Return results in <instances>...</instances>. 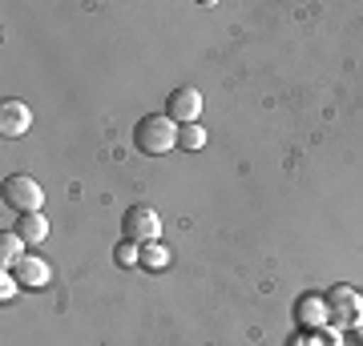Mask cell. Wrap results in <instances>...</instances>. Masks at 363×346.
Listing matches in <instances>:
<instances>
[{"instance_id":"obj_13","label":"cell","mask_w":363,"mask_h":346,"mask_svg":"<svg viewBox=\"0 0 363 346\" xmlns=\"http://www.w3.org/2000/svg\"><path fill=\"white\" fill-rule=\"evenodd\" d=\"M202 145H206L202 125H178V149H202Z\"/></svg>"},{"instance_id":"obj_6","label":"cell","mask_w":363,"mask_h":346,"mask_svg":"<svg viewBox=\"0 0 363 346\" xmlns=\"http://www.w3.org/2000/svg\"><path fill=\"white\" fill-rule=\"evenodd\" d=\"M295 322L298 330H327L331 318H327V294H298L295 298Z\"/></svg>"},{"instance_id":"obj_2","label":"cell","mask_w":363,"mask_h":346,"mask_svg":"<svg viewBox=\"0 0 363 346\" xmlns=\"http://www.w3.org/2000/svg\"><path fill=\"white\" fill-rule=\"evenodd\" d=\"M327 318L335 330H351L363 318V294L351 282H335L327 290Z\"/></svg>"},{"instance_id":"obj_12","label":"cell","mask_w":363,"mask_h":346,"mask_svg":"<svg viewBox=\"0 0 363 346\" xmlns=\"http://www.w3.org/2000/svg\"><path fill=\"white\" fill-rule=\"evenodd\" d=\"M113 262H117L121 270L142 266V246H138V242H125V238H121V246L113 250Z\"/></svg>"},{"instance_id":"obj_7","label":"cell","mask_w":363,"mask_h":346,"mask_svg":"<svg viewBox=\"0 0 363 346\" xmlns=\"http://www.w3.org/2000/svg\"><path fill=\"white\" fill-rule=\"evenodd\" d=\"M13 278L25 286V290H45V286L52 282V270H49V262H45V258L25 254V258L13 266Z\"/></svg>"},{"instance_id":"obj_9","label":"cell","mask_w":363,"mask_h":346,"mask_svg":"<svg viewBox=\"0 0 363 346\" xmlns=\"http://www.w3.org/2000/svg\"><path fill=\"white\" fill-rule=\"evenodd\" d=\"M16 233H21L28 246H40L49 238V218H45V214H21V218H16Z\"/></svg>"},{"instance_id":"obj_10","label":"cell","mask_w":363,"mask_h":346,"mask_svg":"<svg viewBox=\"0 0 363 346\" xmlns=\"http://www.w3.org/2000/svg\"><path fill=\"white\" fill-rule=\"evenodd\" d=\"M25 238H21V233H9V230H4V233H0V262H4V270H9V266H16V262H21V258H25Z\"/></svg>"},{"instance_id":"obj_15","label":"cell","mask_w":363,"mask_h":346,"mask_svg":"<svg viewBox=\"0 0 363 346\" xmlns=\"http://www.w3.org/2000/svg\"><path fill=\"white\" fill-rule=\"evenodd\" d=\"M351 330H355V338H359V342H363V318L355 322V326H351Z\"/></svg>"},{"instance_id":"obj_4","label":"cell","mask_w":363,"mask_h":346,"mask_svg":"<svg viewBox=\"0 0 363 346\" xmlns=\"http://www.w3.org/2000/svg\"><path fill=\"white\" fill-rule=\"evenodd\" d=\"M121 233L125 242H138V246H150L162 238V218H157L154 205H130L125 218H121Z\"/></svg>"},{"instance_id":"obj_5","label":"cell","mask_w":363,"mask_h":346,"mask_svg":"<svg viewBox=\"0 0 363 346\" xmlns=\"http://www.w3.org/2000/svg\"><path fill=\"white\" fill-rule=\"evenodd\" d=\"M166 117L174 125H198V117H202V93L190 89V85L174 89L166 101Z\"/></svg>"},{"instance_id":"obj_8","label":"cell","mask_w":363,"mask_h":346,"mask_svg":"<svg viewBox=\"0 0 363 346\" xmlns=\"http://www.w3.org/2000/svg\"><path fill=\"white\" fill-rule=\"evenodd\" d=\"M28 125H33V113H28L25 101H4L0 105V133H4V137H25Z\"/></svg>"},{"instance_id":"obj_1","label":"cell","mask_w":363,"mask_h":346,"mask_svg":"<svg viewBox=\"0 0 363 346\" xmlns=\"http://www.w3.org/2000/svg\"><path fill=\"white\" fill-rule=\"evenodd\" d=\"M133 145H138V154H145V157H166L169 149H178V125H174L166 113H150V117L138 121V129H133Z\"/></svg>"},{"instance_id":"obj_14","label":"cell","mask_w":363,"mask_h":346,"mask_svg":"<svg viewBox=\"0 0 363 346\" xmlns=\"http://www.w3.org/2000/svg\"><path fill=\"white\" fill-rule=\"evenodd\" d=\"M0 282H4V286H0V298H4V302H9V298H13L16 290H21V282H16V278L9 274V270H4V278H0Z\"/></svg>"},{"instance_id":"obj_3","label":"cell","mask_w":363,"mask_h":346,"mask_svg":"<svg viewBox=\"0 0 363 346\" xmlns=\"http://www.w3.org/2000/svg\"><path fill=\"white\" fill-rule=\"evenodd\" d=\"M45 205V190L28 173H13L4 178V209H16V214H40Z\"/></svg>"},{"instance_id":"obj_11","label":"cell","mask_w":363,"mask_h":346,"mask_svg":"<svg viewBox=\"0 0 363 346\" xmlns=\"http://www.w3.org/2000/svg\"><path fill=\"white\" fill-rule=\"evenodd\" d=\"M169 266V246H162V242H150V246H142V270H166Z\"/></svg>"}]
</instances>
